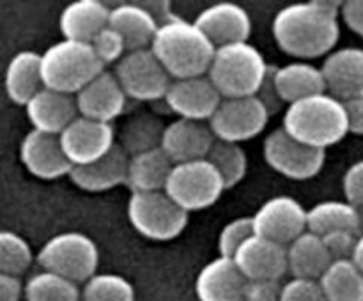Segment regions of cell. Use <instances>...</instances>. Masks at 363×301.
I'll use <instances>...</instances> for the list:
<instances>
[{"label":"cell","mask_w":363,"mask_h":301,"mask_svg":"<svg viewBox=\"0 0 363 301\" xmlns=\"http://www.w3.org/2000/svg\"><path fill=\"white\" fill-rule=\"evenodd\" d=\"M342 4L311 0L282 7L272 25L279 48L296 59L330 55L340 38L339 13Z\"/></svg>","instance_id":"1"},{"label":"cell","mask_w":363,"mask_h":301,"mask_svg":"<svg viewBox=\"0 0 363 301\" xmlns=\"http://www.w3.org/2000/svg\"><path fill=\"white\" fill-rule=\"evenodd\" d=\"M151 52L172 80H183L208 74L216 46L195 21L172 16L160 23Z\"/></svg>","instance_id":"2"},{"label":"cell","mask_w":363,"mask_h":301,"mask_svg":"<svg viewBox=\"0 0 363 301\" xmlns=\"http://www.w3.org/2000/svg\"><path fill=\"white\" fill-rule=\"evenodd\" d=\"M282 127L301 144L323 151L339 144L350 133L344 101L328 92L300 99L287 106Z\"/></svg>","instance_id":"3"},{"label":"cell","mask_w":363,"mask_h":301,"mask_svg":"<svg viewBox=\"0 0 363 301\" xmlns=\"http://www.w3.org/2000/svg\"><path fill=\"white\" fill-rule=\"evenodd\" d=\"M103 71L91 42L62 39L41 53L43 85L62 94L77 96Z\"/></svg>","instance_id":"4"},{"label":"cell","mask_w":363,"mask_h":301,"mask_svg":"<svg viewBox=\"0 0 363 301\" xmlns=\"http://www.w3.org/2000/svg\"><path fill=\"white\" fill-rule=\"evenodd\" d=\"M268 66L254 45L234 42L216 48L208 76L222 98H248L257 94Z\"/></svg>","instance_id":"5"},{"label":"cell","mask_w":363,"mask_h":301,"mask_svg":"<svg viewBox=\"0 0 363 301\" xmlns=\"http://www.w3.org/2000/svg\"><path fill=\"white\" fill-rule=\"evenodd\" d=\"M38 262L43 271L55 273L74 283H85L98 271L99 250L87 234L62 232L43 244Z\"/></svg>","instance_id":"6"},{"label":"cell","mask_w":363,"mask_h":301,"mask_svg":"<svg viewBox=\"0 0 363 301\" xmlns=\"http://www.w3.org/2000/svg\"><path fill=\"white\" fill-rule=\"evenodd\" d=\"M128 218L140 236L152 241H170L188 225V212L165 191H131Z\"/></svg>","instance_id":"7"},{"label":"cell","mask_w":363,"mask_h":301,"mask_svg":"<svg viewBox=\"0 0 363 301\" xmlns=\"http://www.w3.org/2000/svg\"><path fill=\"white\" fill-rule=\"evenodd\" d=\"M223 191L225 184L209 159L174 165L165 186V193L186 212L211 208Z\"/></svg>","instance_id":"8"},{"label":"cell","mask_w":363,"mask_h":301,"mask_svg":"<svg viewBox=\"0 0 363 301\" xmlns=\"http://www.w3.org/2000/svg\"><path fill=\"white\" fill-rule=\"evenodd\" d=\"M262 154L275 172L293 181H307L318 176L326 161V151L311 147L291 137L284 127L264 138Z\"/></svg>","instance_id":"9"},{"label":"cell","mask_w":363,"mask_h":301,"mask_svg":"<svg viewBox=\"0 0 363 301\" xmlns=\"http://www.w3.org/2000/svg\"><path fill=\"white\" fill-rule=\"evenodd\" d=\"M128 98L137 101H156L165 98L172 78L151 48L128 52L113 71Z\"/></svg>","instance_id":"10"},{"label":"cell","mask_w":363,"mask_h":301,"mask_svg":"<svg viewBox=\"0 0 363 301\" xmlns=\"http://www.w3.org/2000/svg\"><path fill=\"white\" fill-rule=\"evenodd\" d=\"M269 113L257 96L223 98L208 120L216 140L241 144L257 137L268 126Z\"/></svg>","instance_id":"11"},{"label":"cell","mask_w":363,"mask_h":301,"mask_svg":"<svg viewBox=\"0 0 363 301\" xmlns=\"http://www.w3.org/2000/svg\"><path fill=\"white\" fill-rule=\"evenodd\" d=\"M252 218L257 236L284 246L307 232V209L296 198L287 195H279L266 200Z\"/></svg>","instance_id":"12"},{"label":"cell","mask_w":363,"mask_h":301,"mask_svg":"<svg viewBox=\"0 0 363 301\" xmlns=\"http://www.w3.org/2000/svg\"><path fill=\"white\" fill-rule=\"evenodd\" d=\"M60 144L73 166L89 165L103 158L116 145V131L112 124L99 123L78 115L62 133Z\"/></svg>","instance_id":"13"},{"label":"cell","mask_w":363,"mask_h":301,"mask_svg":"<svg viewBox=\"0 0 363 301\" xmlns=\"http://www.w3.org/2000/svg\"><path fill=\"white\" fill-rule=\"evenodd\" d=\"M163 99L169 108L179 115V119L206 123L211 119L223 98L211 78L202 74V76L172 80Z\"/></svg>","instance_id":"14"},{"label":"cell","mask_w":363,"mask_h":301,"mask_svg":"<svg viewBox=\"0 0 363 301\" xmlns=\"http://www.w3.org/2000/svg\"><path fill=\"white\" fill-rule=\"evenodd\" d=\"M233 261L248 282H280L287 273V246L254 234L238 248Z\"/></svg>","instance_id":"15"},{"label":"cell","mask_w":363,"mask_h":301,"mask_svg":"<svg viewBox=\"0 0 363 301\" xmlns=\"http://www.w3.org/2000/svg\"><path fill=\"white\" fill-rule=\"evenodd\" d=\"M20 158L25 169L39 179L52 181L69 176L73 163L67 159L60 138L57 135L32 130L23 137L20 145Z\"/></svg>","instance_id":"16"},{"label":"cell","mask_w":363,"mask_h":301,"mask_svg":"<svg viewBox=\"0 0 363 301\" xmlns=\"http://www.w3.org/2000/svg\"><path fill=\"white\" fill-rule=\"evenodd\" d=\"M216 138L208 123L176 119L165 126L162 138V151L174 165L208 158Z\"/></svg>","instance_id":"17"},{"label":"cell","mask_w":363,"mask_h":301,"mask_svg":"<svg viewBox=\"0 0 363 301\" xmlns=\"http://www.w3.org/2000/svg\"><path fill=\"white\" fill-rule=\"evenodd\" d=\"M195 25L218 46L248 42L252 34V20L243 6L234 2H218L206 7L195 18Z\"/></svg>","instance_id":"18"},{"label":"cell","mask_w":363,"mask_h":301,"mask_svg":"<svg viewBox=\"0 0 363 301\" xmlns=\"http://www.w3.org/2000/svg\"><path fill=\"white\" fill-rule=\"evenodd\" d=\"M78 115L99 123L112 124L126 108V92L121 87L116 74L103 71L101 74L89 81L77 96Z\"/></svg>","instance_id":"19"},{"label":"cell","mask_w":363,"mask_h":301,"mask_svg":"<svg viewBox=\"0 0 363 301\" xmlns=\"http://www.w3.org/2000/svg\"><path fill=\"white\" fill-rule=\"evenodd\" d=\"M326 92L340 101L363 96V48L347 46L333 50L321 66Z\"/></svg>","instance_id":"20"},{"label":"cell","mask_w":363,"mask_h":301,"mask_svg":"<svg viewBox=\"0 0 363 301\" xmlns=\"http://www.w3.org/2000/svg\"><path fill=\"white\" fill-rule=\"evenodd\" d=\"M248 280L229 257H216L201 269L195 280L199 301H245Z\"/></svg>","instance_id":"21"},{"label":"cell","mask_w":363,"mask_h":301,"mask_svg":"<svg viewBox=\"0 0 363 301\" xmlns=\"http://www.w3.org/2000/svg\"><path fill=\"white\" fill-rule=\"evenodd\" d=\"M32 127L59 137L78 117L77 98L43 87L25 106Z\"/></svg>","instance_id":"22"},{"label":"cell","mask_w":363,"mask_h":301,"mask_svg":"<svg viewBox=\"0 0 363 301\" xmlns=\"http://www.w3.org/2000/svg\"><path fill=\"white\" fill-rule=\"evenodd\" d=\"M128 166H130V156L119 144H116L103 158L89 165L73 166L69 179L82 190L99 193L126 183Z\"/></svg>","instance_id":"23"},{"label":"cell","mask_w":363,"mask_h":301,"mask_svg":"<svg viewBox=\"0 0 363 301\" xmlns=\"http://www.w3.org/2000/svg\"><path fill=\"white\" fill-rule=\"evenodd\" d=\"M108 25L123 35L128 52L151 48L160 27L151 11L137 4H121L112 7Z\"/></svg>","instance_id":"24"},{"label":"cell","mask_w":363,"mask_h":301,"mask_svg":"<svg viewBox=\"0 0 363 301\" xmlns=\"http://www.w3.org/2000/svg\"><path fill=\"white\" fill-rule=\"evenodd\" d=\"M110 7L99 0H77L64 7L60 32L64 39L91 42L108 25Z\"/></svg>","instance_id":"25"},{"label":"cell","mask_w":363,"mask_h":301,"mask_svg":"<svg viewBox=\"0 0 363 301\" xmlns=\"http://www.w3.org/2000/svg\"><path fill=\"white\" fill-rule=\"evenodd\" d=\"M332 262V255L318 234L307 230L287 244V271L293 278L319 280Z\"/></svg>","instance_id":"26"},{"label":"cell","mask_w":363,"mask_h":301,"mask_svg":"<svg viewBox=\"0 0 363 301\" xmlns=\"http://www.w3.org/2000/svg\"><path fill=\"white\" fill-rule=\"evenodd\" d=\"M4 85L11 101L27 106V103L45 87L41 76V55L32 50L16 53L7 64Z\"/></svg>","instance_id":"27"},{"label":"cell","mask_w":363,"mask_h":301,"mask_svg":"<svg viewBox=\"0 0 363 301\" xmlns=\"http://www.w3.org/2000/svg\"><path fill=\"white\" fill-rule=\"evenodd\" d=\"M275 84L280 98L287 105L326 92L325 74L321 67L308 62H291L277 66Z\"/></svg>","instance_id":"28"},{"label":"cell","mask_w":363,"mask_h":301,"mask_svg":"<svg viewBox=\"0 0 363 301\" xmlns=\"http://www.w3.org/2000/svg\"><path fill=\"white\" fill-rule=\"evenodd\" d=\"M174 163L162 147L131 156L126 184L131 191H165Z\"/></svg>","instance_id":"29"},{"label":"cell","mask_w":363,"mask_h":301,"mask_svg":"<svg viewBox=\"0 0 363 301\" xmlns=\"http://www.w3.org/2000/svg\"><path fill=\"white\" fill-rule=\"evenodd\" d=\"M307 230L326 236L335 230H351L362 234L360 211L346 200H325L307 209Z\"/></svg>","instance_id":"30"},{"label":"cell","mask_w":363,"mask_h":301,"mask_svg":"<svg viewBox=\"0 0 363 301\" xmlns=\"http://www.w3.org/2000/svg\"><path fill=\"white\" fill-rule=\"evenodd\" d=\"M319 283L328 301H363V273L353 259L333 261Z\"/></svg>","instance_id":"31"},{"label":"cell","mask_w":363,"mask_h":301,"mask_svg":"<svg viewBox=\"0 0 363 301\" xmlns=\"http://www.w3.org/2000/svg\"><path fill=\"white\" fill-rule=\"evenodd\" d=\"M163 131H165V124L158 117L151 113H140V115L131 117L124 124L119 145L131 158V156L162 147Z\"/></svg>","instance_id":"32"},{"label":"cell","mask_w":363,"mask_h":301,"mask_svg":"<svg viewBox=\"0 0 363 301\" xmlns=\"http://www.w3.org/2000/svg\"><path fill=\"white\" fill-rule=\"evenodd\" d=\"M23 296L27 301H82V290L78 283L64 276L41 271L27 280Z\"/></svg>","instance_id":"33"},{"label":"cell","mask_w":363,"mask_h":301,"mask_svg":"<svg viewBox=\"0 0 363 301\" xmlns=\"http://www.w3.org/2000/svg\"><path fill=\"white\" fill-rule=\"evenodd\" d=\"M206 159H209L211 165L218 170L225 190L238 186L245 179L248 159L240 144L216 140Z\"/></svg>","instance_id":"34"},{"label":"cell","mask_w":363,"mask_h":301,"mask_svg":"<svg viewBox=\"0 0 363 301\" xmlns=\"http://www.w3.org/2000/svg\"><path fill=\"white\" fill-rule=\"evenodd\" d=\"M82 301H135V289L124 276L96 273L84 283Z\"/></svg>","instance_id":"35"},{"label":"cell","mask_w":363,"mask_h":301,"mask_svg":"<svg viewBox=\"0 0 363 301\" xmlns=\"http://www.w3.org/2000/svg\"><path fill=\"white\" fill-rule=\"evenodd\" d=\"M30 264V244L20 234L0 230V273L20 278V275H23Z\"/></svg>","instance_id":"36"},{"label":"cell","mask_w":363,"mask_h":301,"mask_svg":"<svg viewBox=\"0 0 363 301\" xmlns=\"http://www.w3.org/2000/svg\"><path fill=\"white\" fill-rule=\"evenodd\" d=\"M255 234L254 218L252 216H241V218L230 220L218 236V251L220 257L233 259L238 248Z\"/></svg>","instance_id":"37"},{"label":"cell","mask_w":363,"mask_h":301,"mask_svg":"<svg viewBox=\"0 0 363 301\" xmlns=\"http://www.w3.org/2000/svg\"><path fill=\"white\" fill-rule=\"evenodd\" d=\"M91 46L92 50H94L96 57L99 59V62L105 67L108 66V64H117L128 53L126 42H124L123 35L117 30H113L110 25H106V27L92 39Z\"/></svg>","instance_id":"38"},{"label":"cell","mask_w":363,"mask_h":301,"mask_svg":"<svg viewBox=\"0 0 363 301\" xmlns=\"http://www.w3.org/2000/svg\"><path fill=\"white\" fill-rule=\"evenodd\" d=\"M279 301H328L319 280L291 278L280 290Z\"/></svg>","instance_id":"39"},{"label":"cell","mask_w":363,"mask_h":301,"mask_svg":"<svg viewBox=\"0 0 363 301\" xmlns=\"http://www.w3.org/2000/svg\"><path fill=\"white\" fill-rule=\"evenodd\" d=\"M321 237L333 261H340V259L353 257V251L357 248L360 234L351 232V230H335V232H330Z\"/></svg>","instance_id":"40"},{"label":"cell","mask_w":363,"mask_h":301,"mask_svg":"<svg viewBox=\"0 0 363 301\" xmlns=\"http://www.w3.org/2000/svg\"><path fill=\"white\" fill-rule=\"evenodd\" d=\"M344 195H346V202L351 205L363 211V159L353 163L350 169L346 170L342 179Z\"/></svg>","instance_id":"41"},{"label":"cell","mask_w":363,"mask_h":301,"mask_svg":"<svg viewBox=\"0 0 363 301\" xmlns=\"http://www.w3.org/2000/svg\"><path fill=\"white\" fill-rule=\"evenodd\" d=\"M275 69L277 66L275 64H269L268 66V73H266L264 80H262L261 87H259L257 91V98L259 101L264 105V108L268 110L269 115H273V113L280 112L284 106V101L282 98H280L279 91H277V84H275Z\"/></svg>","instance_id":"42"},{"label":"cell","mask_w":363,"mask_h":301,"mask_svg":"<svg viewBox=\"0 0 363 301\" xmlns=\"http://www.w3.org/2000/svg\"><path fill=\"white\" fill-rule=\"evenodd\" d=\"M342 20L354 34L363 38V0H347L342 4Z\"/></svg>","instance_id":"43"},{"label":"cell","mask_w":363,"mask_h":301,"mask_svg":"<svg viewBox=\"0 0 363 301\" xmlns=\"http://www.w3.org/2000/svg\"><path fill=\"white\" fill-rule=\"evenodd\" d=\"M23 296V283L18 276L0 273V301H20Z\"/></svg>","instance_id":"44"},{"label":"cell","mask_w":363,"mask_h":301,"mask_svg":"<svg viewBox=\"0 0 363 301\" xmlns=\"http://www.w3.org/2000/svg\"><path fill=\"white\" fill-rule=\"evenodd\" d=\"M347 112V123H350V133L363 135V96L344 101Z\"/></svg>","instance_id":"45"},{"label":"cell","mask_w":363,"mask_h":301,"mask_svg":"<svg viewBox=\"0 0 363 301\" xmlns=\"http://www.w3.org/2000/svg\"><path fill=\"white\" fill-rule=\"evenodd\" d=\"M353 262L358 266V269L363 273V234H360V237H358V243H357V248H354L353 251Z\"/></svg>","instance_id":"46"},{"label":"cell","mask_w":363,"mask_h":301,"mask_svg":"<svg viewBox=\"0 0 363 301\" xmlns=\"http://www.w3.org/2000/svg\"><path fill=\"white\" fill-rule=\"evenodd\" d=\"M245 301H279V300H254V297H245Z\"/></svg>","instance_id":"47"},{"label":"cell","mask_w":363,"mask_h":301,"mask_svg":"<svg viewBox=\"0 0 363 301\" xmlns=\"http://www.w3.org/2000/svg\"><path fill=\"white\" fill-rule=\"evenodd\" d=\"M360 230L363 234V211H360Z\"/></svg>","instance_id":"48"}]
</instances>
